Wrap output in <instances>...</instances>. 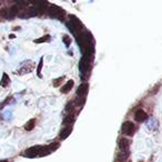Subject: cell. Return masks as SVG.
<instances>
[{
    "instance_id": "cell-19",
    "label": "cell",
    "mask_w": 162,
    "mask_h": 162,
    "mask_svg": "<svg viewBox=\"0 0 162 162\" xmlns=\"http://www.w3.org/2000/svg\"><path fill=\"white\" fill-rule=\"evenodd\" d=\"M63 41H64V43H66V46H67V47H69V46H70V43H71V39H70V37H69V36H64V37H63Z\"/></svg>"
},
{
    "instance_id": "cell-2",
    "label": "cell",
    "mask_w": 162,
    "mask_h": 162,
    "mask_svg": "<svg viewBox=\"0 0 162 162\" xmlns=\"http://www.w3.org/2000/svg\"><path fill=\"white\" fill-rule=\"evenodd\" d=\"M91 60H92V58L85 57V55H83L80 60L79 69H80L81 77L85 78V79H87L91 73Z\"/></svg>"
},
{
    "instance_id": "cell-20",
    "label": "cell",
    "mask_w": 162,
    "mask_h": 162,
    "mask_svg": "<svg viewBox=\"0 0 162 162\" xmlns=\"http://www.w3.org/2000/svg\"><path fill=\"white\" fill-rule=\"evenodd\" d=\"M62 79H63V77H61V78H58V79H55V80L53 81V85H55V87H57V85H59L60 83H61V81H62Z\"/></svg>"
},
{
    "instance_id": "cell-4",
    "label": "cell",
    "mask_w": 162,
    "mask_h": 162,
    "mask_svg": "<svg viewBox=\"0 0 162 162\" xmlns=\"http://www.w3.org/2000/svg\"><path fill=\"white\" fill-rule=\"evenodd\" d=\"M134 131H136V126L130 121H126L121 127V132L126 136H133Z\"/></svg>"
},
{
    "instance_id": "cell-16",
    "label": "cell",
    "mask_w": 162,
    "mask_h": 162,
    "mask_svg": "<svg viewBox=\"0 0 162 162\" xmlns=\"http://www.w3.org/2000/svg\"><path fill=\"white\" fill-rule=\"evenodd\" d=\"M9 83V77L7 73H4L2 74V80H1V82H0V85L1 87H7Z\"/></svg>"
},
{
    "instance_id": "cell-5",
    "label": "cell",
    "mask_w": 162,
    "mask_h": 162,
    "mask_svg": "<svg viewBox=\"0 0 162 162\" xmlns=\"http://www.w3.org/2000/svg\"><path fill=\"white\" fill-rule=\"evenodd\" d=\"M18 13V7H12L9 9H2L0 11V16L6 18V19H12L13 17H16Z\"/></svg>"
},
{
    "instance_id": "cell-12",
    "label": "cell",
    "mask_w": 162,
    "mask_h": 162,
    "mask_svg": "<svg viewBox=\"0 0 162 162\" xmlns=\"http://www.w3.org/2000/svg\"><path fill=\"white\" fill-rule=\"evenodd\" d=\"M76 120V115H66V118L63 120V124L67 127V126H72L73 121Z\"/></svg>"
},
{
    "instance_id": "cell-15",
    "label": "cell",
    "mask_w": 162,
    "mask_h": 162,
    "mask_svg": "<svg viewBox=\"0 0 162 162\" xmlns=\"http://www.w3.org/2000/svg\"><path fill=\"white\" fill-rule=\"evenodd\" d=\"M34 124H36V120L34 119L29 120L26 123V126H25V129H26L27 131H31V130L34 128Z\"/></svg>"
},
{
    "instance_id": "cell-17",
    "label": "cell",
    "mask_w": 162,
    "mask_h": 162,
    "mask_svg": "<svg viewBox=\"0 0 162 162\" xmlns=\"http://www.w3.org/2000/svg\"><path fill=\"white\" fill-rule=\"evenodd\" d=\"M42 66H43V59H41L40 62H39L38 68H37V73H38L39 77H41V69H42Z\"/></svg>"
},
{
    "instance_id": "cell-11",
    "label": "cell",
    "mask_w": 162,
    "mask_h": 162,
    "mask_svg": "<svg viewBox=\"0 0 162 162\" xmlns=\"http://www.w3.org/2000/svg\"><path fill=\"white\" fill-rule=\"evenodd\" d=\"M72 132V126H67V127H64L61 131H60V138L62 139V140H64L66 138H68L69 136H70V133Z\"/></svg>"
},
{
    "instance_id": "cell-1",
    "label": "cell",
    "mask_w": 162,
    "mask_h": 162,
    "mask_svg": "<svg viewBox=\"0 0 162 162\" xmlns=\"http://www.w3.org/2000/svg\"><path fill=\"white\" fill-rule=\"evenodd\" d=\"M67 25H68L69 29L72 31V34H76V37L79 36V34L82 32V29H83V25H82V22L78 19L76 16H69V20L67 22Z\"/></svg>"
},
{
    "instance_id": "cell-21",
    "label": "cell",
    "mask_w": 162,
    "mask_h": 162,
    "mask_svg": "<svg viewBox=\"0 0 162 162\" xmlns=\"http://www.w3.org/2000/svg\"><path fill=\"white\" fill-rule=\"evenodd\" d=\"M0 162H9L8 160H0Z\"/></svg>"
},
{
    "instance_id": "cell-7",
    "label": "cell",
    "mask_w": 162,
    "mask_h": 162,
    "mask_svg": "<svg viewBox=\"0 0 162 162\" xmlns=\"http://www.w3.org/2000/svg\"><path fill=\"white\" fill-rule=\"evenodd\" d=\"M88 89H89V85L88 83H82V85H79V88L77 90V96L78 98L80 99H85V97L88 93Z\"/></svg>"
},
{
    "instance_id": "cell-13",
    "label": "cell",
    "mask_w": 162,
    "mask_h": 162,
    "mask_svg": "<svg viewBox=\"0 0 162 162\" xmlns=\"http://www.w3.org/2000/svg\"><path fill=\"white\" fill-rule=\"evenodd\" d=\"M72 87H73V80H69L68 82L62 87L61 92H62V93H68L69 91L72 89Z\"/></svg>"
},
{
    "instance_id": "cell-22",
    "label": "cell",
    "mask_w": 162,
    "mask_h": 162,
    "mask_svg": "<svg viewBox=\"0 0 162 162\" xmlns=\"http://www.w3.org/2000/svg\"><path fill=\"white\" fill-rule=\"evenodd\" d=\"M139 162H143V161H139Z\"/></svg>"
},
{
    "instance_id": "cell-8",
    "label": "cell",
    "mask_w": 162,
    "mask_h": 162,
    "mask_svg": "<svg viewBox=\"0 0 162 162\" xmlns=\"http://www.w3.org/2000/svg\"><path fill=\"white\" fill-rule=\"evenodd\" d=\"M119 149L120 151H129V148H130V141L127 139V138H121L119 140Z\"/></svg>"
},
{
    "instance_id": "cell-9",
    "label": "cell",
    "mask_w": 162,
    "mask_h": 162,
    "mask_svg": "<svg viewBox=\"0 0 162 162\" xmlns=\"http://www.w3.org/2000/svg\"><path fill=\"white\" fill-rule=\"evenodd\" d=\"M134 119H136V122H143V121L147 119V113H145V111H143L142 109L136 110V113H134Z\"/></svg>"
},
{
    "instance_id": "cell-3",
    "label": "cell",
    "mask_w": 162,
    "mask_h": 162,
    "mask_svg": "<svg viewBox=\"0 0 162 162\" xmlns=\"http://www.w3.org/2000/svg\"><path fill=\"white\" fill-rule=\"evenodd\" d=\"M48 15L51 18H55V19H62L66 12H64V10L62 8H60L55 4H51L48 9Z\"/></svg>"
},
{
    "instance_id": "cell-10",
    "label": "cell",
    "mask_w": 162,
    "mask_h": 162,
    "mask_svg": "<svg viewBox=\"0 0 162 162\" xmlns=\"http://www.w3.org/2000/svg\"><path fill=\"white\" fill-rule=\"evenodd\" d=\"M37 15H39V10L38 8H31L29 9L28 11H26V12H23L20 15V17L21 18H30V17H34V16H37Z\"/></svg>"
},
{
    "instance_id": "cell-6",
    "label": "cell",
    "mask_w": 162,
    "mask_h": 162,
    "mask_svg": "<svg viewBox=\"0 0 162 162\" xmlns=\"http://www.w3.org/2000/svg\"><path fill=\"white\" fill-rule=\"evenodd\" d=\"M41 150H42L41 145H36V147H32V148H29L28 150H26V152L23 153V155L28 157V158H34V157L40 155Z\"/></svg>"
},
{
    "instance_id": "cell-18",
    "label": "cell",
    "mask_w": 162,
    "mask_h": 162,
    "mask_svg": "<svg viewBox=\"0 0 162 162\" xmlns=\"http://www.w3.org/2000/svg\"><path fill=\"white\" fill-rule=\"evenodd\" d=\"M47 40H49V36H45V37H42V38L40 39H37V40H34V42L36 43H40V42H45V41H47Z\"/></svg>"
},
{
    "instance_id": "cell-14",
    "label": "cell",
    "mask_w": 162,
    "mask_h": 162,
    "mask_svg": "<svg viewBox=\"0 0 162 162\" xmlns=\"http://www.w3.org/2000/svg\"><path fill=\"white\" fill-rule=\"evenodd\" d=\"M129 153H130V151H120L119 154H118V160L119 161H126L129 157Z\"/></svg>"
}]
</instances>
